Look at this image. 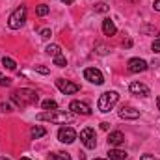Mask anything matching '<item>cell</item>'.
Returning <instances> with one entry per match:
<instances>
[{
    "label": "cell",
    "mask_w": 160,
    "mask_h": 160,
    "mask_svg": "<svg viewBox=\"0 0 160 160\" xmlns=\"http://www.w3.org/2000/svg\"><path fill=\"white\" fill-rule=\"evenodd\" d=\"M36 71L41 73V75H48V73H50V69H48V67H43V65H36Z\"/></svg>",
    "instance_id": "25"
},
{
    "label": "cell",
    "mask_w": 160,
    "mask_h": 160,
    "mask_svg": "<svg viewBox=\"0 0 160 160\" xmlns=\"http://www.w3.org/2000/svg\"><path fill=\"white\" fill-rule=\"evenodd\" d=\"M108 127H110V123H106V121L101 123V128H102V130H108Z\"/></svg>",
    "instance_id": "32"
},
{
    "label": "cell",
    "mask_w": 160,
    "mask_h": 160,
    "mask_svg": "<svg viewBox=\"0 0 160 160\" xmlns=\"http://www.w3.org/2000/svg\"><path fill=\"white\" fill-rule=\"evenodd\" d=\"M127 153L125 151H121V149H110L108 151V158L110 160H127Z\"/></svg>",
    "instance_id": "15"
},
{
    "label": "cell",
    "mask_w": 160,
    "mask_h": 160,
    "mask_svg": "<svg viewBox=\"0 0 160 160\" xmlns=\"http://www.w3.org/2000/svg\"><path fill=\"white\" fill-rule=\"evenodd\" d=\"M128 89H130V93L140 95V97H149V95H151V89H149L145 84H142V82H132V84L128 86Z\"/></svg>",
    "instance_id": "11"
},
{
    "label": "cell",
    "mask_w": 160,
    "mask_h": 160,
    "mask_svg": "<svg viewBox=\"0 0 160 160\" xmlns=\"http://www.w3.org/2000/svg\"><path fill=\"white\" fill-rule=\"evenodd\" d=\"M118 101H119V93H118V91H104V93L99 97L97 106H99V110H101L102 114H106V112H110V110L118 104Z\"/></svg>",
    "instance_id": "3"
},
{
    "label": "cell",
    "mask_w": 160,
    "mask_h": 160,
    "mask_svg": "<svg viewBox=\"0 0 160 160\" xmlns=\"http://www.w3.org/2000/svg\"><path fill=\"white\" fill-rule=\"evenodd\" d=\"M153 8H155V9H157V11H160V0H157V2H155V4H153Z\"/></svg>",
    "instance_id": "34"
},
{
    "label": "cell",
    "mask_w": 160,
    "mask_h": 160,
    "mask_svg": "<svg viewBox=\"0 0 160 160\" xmlns=\"http://www.w3.org/2000/svg\"><path fill=\"white\" fill-rule=\"evenodd\" d=\"M47 134V130L43 128V127H32L30 128V136L34 138V140H38V138H43Z\"/></svg>",
    "instance_id": "17"
},
{
    "label": "cell",
    "mask_w": 160,
    "mask_h": 160,
    "mask_svg": "<svg viewBox=\"0 0 160 160\" xmlns=\"http://www.w3.org/2000/svg\"><path fill=\"white\" fill-rule=\"evenodd\" d=\"M56 88H58L63 95H73V93L80 91V86H78V84L69 82V80H65V78H58V80H56Z\"/></svg>",
    "instance_id": "6"
},
{
    "label": "cell",
    "mask_w": 160,
    "mask_h": 160,
    "mask_svg": "<svg viewBox=\"0 0 160 160\" xmlns=\"http://www.w3.org/2000/svg\"><path fill=\"white\" fill-rule=\"evenodd\" d=\"M151 48H153V52H160V39L153 41V47H151Z\"/></svg>",
    "instance_id": "28"
},
{
    "label": "cell",
    "mask_w": 160,
    "mask_h": 160,
    "mask_svg": "<svg viewBox=\"0 0 160 160\" xmlns=\"http://www.w3.org/2000/svg\"><path fill=\"white\" fill-rule=\"evenodd\" d=\"M80 140H82V143H84L86 149H95V147H97V136H95V130L89 128V127H86V128L80 130Z\"/></svg>",
    "instance_id": "5"
},
{
    "label": "cell",
    "mask_w": 160,
    "mask_h": 160,
    "mask_svg": "<svg viewBox=\"0 0 160 160\" xmlns=\"http://www.w3.org/2000/svg\"><path fill=\"white\" fill-rule=\"evenodd\" d=\"M69 110L73 114H78V116H89L91 114V108L86 104V102H80V101H73L69 104Z\"/></svg>",
    "instance_id": "10"
},
{
    "label": "cell",
    "mask_w": 160,
    "mask_h": 160,
    "mask_svg": "<svg viewBox=\"0 0 160 160\" xmlns=\"http://www.w3.org/2000/svg\"><path fill=\"white\" fill-rule=\"evenodd\" d=\"M48 160H71L69 153H63V151H56V153H50Z\"/></svg>",
    "instance_id": "16"
},
{
    "label": "cell",
    "mask_w": 160,
    "mask_h": 160,
    "mask_svg": "<svg viewBox=\"0 0 160 160\" xmlns=\"http://www.w3.org/2000/svg\"><path fill=\"white\" fill-rule=\"evenodd\" d=\"M0 160H9V158H6V157H0Z\"/></svg>",
    "instance_id": "38"
},
{
    "label": "cell",
    "mask_w": 160,
    "mask_h": 160,
    "mask_svg": "<svg viewBox=\"0 0 160 160\" xmlns=\"http://www.w3.org/2000/svg\"><path fill=\"white\" fill-rule=\"evenodd\" d=\"M45 50H47V54H50L52 58H56L58 54H62V48H60L58 45H47V48H45Z\"/></svg>",
    "instance_id": "18"
},
{
    "label": "cell",
    "mask_w": 160,
    "mask_h": 160,
    "mask_svg": "<svg viewBox=\"0 0 160 160\" xmlns=\"http://www.w3.org/2000/svg\"><path fill=\"white\" fill-rule=\"evenodd\" d=\"M119 118L121 119H138L140 118V112L130 108V106H123L119 110Z\"/></svg>",
    "instance_id": "13"
},
{
    "label": "cell",
    "mask_w": 160,
    "mask_h": 160,
    "mask_svg": "<svg viewBox=\"0 0 160 160\" xmlns=\"http://www.w3.org/2000/svg\"><path fill=\"white\" fill-rule=\"evenodd\" d=\"M97 48H99V50H97V52H99V54H106V52H108V50H106V47H104V45H97Z\"/></svg>",
    "instance_id": "30"
},
{
    "label": "cell",
    "mask_w": 160,
    "mask_h": 160,
    "mask_svg": "<svg viewBox=\"0 0 160 160\" xmlns=\"http://www.w3.org/2000/svg\"><path fill=\"white\" fill-rule=\"evenodd\" d=\"M41 106H43V110H56L58 108V102L52 101V99H47V101L41 102Z\"/></svg>",
    "instance_id": "20"
},
{
    "label": "cell",
    "mask_w": 160,
    "mask_h": 160,
    "mask_svg": "<svg viewBox=\"0 0 160 160\" xmlns=\"http://www.w3.org/2000/svg\"><path fill=\"white\" fill-rule=\"evenodd\" d=\"M48 11H50V8H48L47 4H39V6L36 8V13H38L39 17H45V15H47Z\"/></svg>",
    "instance_id": "21"
},
{
    "label": "cell",
    "mask_w": 160,
    "mask_h": 160,
    "mask_svg": "<svg viewBox=\"0 0 160 160\" xmlns=\"http://www.w3.org/2000/svg\"><path fill=\"white\" fill-rule=\"evenodd\" d=\"M108 143L112 145V147H119L125 143V134L121 132V130H114V132H110L108 134Z\"/></svg>",
    "instance_id": "12"
},
{
    "label": "cell",
    "mask_w": 160,
    "mask_h": 160,
    "mask_svg": "<svg viewBox=\"0 0 160 160\" xmlns=\"http://www.w3.org/2000/svg\"><path fill=\"white\" fill-rule=\"evenodd\" d=\"M54 65H58V67H65V65H67L65 56H63V54H58V56L54 58Z\"/></svg>",
    "instance_id": "22"
},
{
    "label": "cell",
    "mask_w": 160,
    "mask_h": 160,
    "mask_svg": "<svg viewBox=\"0 0 160 160\" xmlns=\"http://www.w3.org/2000/svg\"><path fill=\"white\" fill-rule=\"evenodd\" d=\"M38 119L62 125V123L73 121V114H69V112H60V110H47V112H43V114H38Z\"/></svg>",
    "instance_id": "2"
},
{
    "label": "cell",
    "mask_w": 160,
    "mask_h": 160,
    "mask_svg": "<svg viewBox=\"0 0 160 160\" xmlns=\"http://www.w3.org/2000/svg\"><path fill=\"white\" fill-rule=\"evenodd\" d=\"M58 140H60L62 143H73V142L77 140V132H75L71 127H63V128L58 130Z\"/></svg>",
    "instance_id": "8"
},
{
    "label": "cell",
    "mask_w": 160,
    "mask_h": 160,
    "mask_svg": "<svg viewBox=\"0 0 160 160\" xmlns=\"http://www.w3.org/2000/svg\"><path fill=\"white\" fill-rule=\"evenodd\" d=\"M102 32H104V36H116L118 28H116L114 21H110V19H104V21H102Z\"/></svg>",
    "instance_id": "14"
},
{
    "label": "cell",
    "mask_w": 160,
    "mask_h": 160,
    "mask_svg": "<svg viewBox=\"0 0 160 160\" xmlns=\"http://www.w3.org/2000/svg\"><path fill=\"white\" fill-rule=\"evenodd\" d=\"M142 32H143V34H149V36H158V30H157L155 26H143Z\"/></svg>",
    "instance_id": "24"
},
{
    "label": "cell",
    "mask_w": 160,
    "mask_h": 160,
    "mask_svg": "<svg viewBox=\"0 0 160 160\" xmlns=\"http://www.w3.org/2000/svg\"><path fill=\"white\" fill-rule=\"evenodd\" d=\"M106 11H108V6H106L104 2L95 4V13H106Z\"/></svg>",
    "instance_id": "23"
},
{
    "label": "cell",
    "mask_w": 160,
    "mask_h": 160,
    "mask_svg": "<svg viewBox=\"0 0 160 160\" xmlns=\"http://www.w3.org/2000/svg\"><path fill=\"white\" fill-rule=\"evenodd\" d=\"M157 104H158V110H160V97L157 99Z\"/></svg>",
    "instance_id": "37"
},
{
    "label": "cell",
    "mask_w": 160,
    "mask_h": 160,
    "mask_svg": "<svg viewBox=\"0 0 160 160\" xmlns=\"http://www.w3.org/2000/svg\"><path fill=\"white\" fill-rule=\"evenodd\" d=\"M140 160H158V158H155L153 155H143V157H142Z\"/></svg>",
    "instance_id": "31"
},
{
    "label": "cell",
    "mask_w": 160,
    "mask_h": 160,
    "mask_svg": "<svg viewBox=\"0 0 160 160\" xmlns=\"http://www.w3.org/2000/svg\"><path fill=\"white\" fill-rule=\"evenodd\" d=\"M123 47H125V48H128V47H132V41H130V39L123 41Z\"/></svg>",
    "instance_id": "33"
},
{
    "label": "cell",
    "mask_w": 160,
    "mask_h": 160,
    "mask_svg": "<svg viewBox=\"0 0 160 160\" xmlns=\"http://www.w3.org/2000/svg\"><path fill=\"white\" fill-rule=\"evenodd\" d=\"M24 22H26V8L21 6V8H17V9L9 15V19H8V26H9L11 30H19Z\"/></svg>",
    "instance_id": "4"
},
{
    "label": "cell",
    "mask_w": 160,
    "mask_h": 160,
    "mask_svg": "<svg viewBox=\"0 0 160 160\" xmlns=\"http://www.w3.org/2000/svg\"><path fill=\"white\" fill-rule=\"evenodd\" d=\"M0 86H11V78H8V77H0Z\"/></svg>",
    "instance_id": "27"
},
{
    "label": "cell",
    "mask_w": 160,
    "mask_h": 160,
    "mask_svg": "<svg viewBox=\"0 0 160 160\" xmlns=\"http://www.w3.org/2000/svg\"><path fill=\"white\" fill-rule=\"evenodd\" d=\"M95 160H102V158H95Z\"/></svg>",
    "instance_id": "39"
},
{
    "label": "cell",
    "mask_w": 160,
    "mask_h": 160,
    "mask_svg": "<svg viewBox=\"0 0 160 160\" xmlns=\"http://www.w3.org/2000/svg\"><path fill=\"white\" fill-rule=\"evenodd\" d=\"M11 101L15 102L17 108H26V106H30V104H38L39 95H38L34 89L21 88V89H15V91L11 93Z\"/></svg>",
    "instance_id": "1"
},
{
    "label": "cell",
    "mask_w": 160,
    "mask_h": 160,
    "mask_svg": "<svg viewBox=\"0 0 160 160\" xmlns=\"http://www.w3.org/2000/svg\"><path fill=\"white\" fill-rule=\"evenodd\" d=\"M62 2H63V4H73L75 0H62Z\"/></svg>",
    "instance_id": "35"
},
{
    "label": "cell",
    "mask_w": 160,
    "mask_h": 160,
    "mask_svg": "<svg viewBox=\"0 0 160 160\" xmlns=\"http://www.w3.org/2000/svg\"><path fill=\"white\" fill-rule=\"evenodd\" d=\"M50 36H52V32H50V28H43V30H41V38H43V39H48Z\"/></svg>",
    "instance_id": "26"
},
{
    "label": "cell",
    "mask_w": 160,
    "mask_h": 160,
    "mask_svg": "<svg viewBox=\"0 0 160 160\" xmlns=\"http://www.w3.org/2000/svg\"><path fill=\"white\" fill-rule=\"evenodd\" d=\"M19 160H30V158H28V157H21Z\"/></svg>",
    "instance_id": "36"
},
{
    "label": "cell",
    "mask_w": 160,
    "mask_h": 160,
    "mask_svg": "<svg viewBox=\"0 0 160 160\" xmlns=\"http://www.w3.org/2000/svg\"><path fill=\"white\" fill-rule=\"evenodd\" d=\"M147 62L145 60H142V58H132V60H128V71L130 73H143V71H147Z\"/></svg>",
    "instance_id": "9"
},
{
    "label": "cell",
    "mask_w": 160,
    "mask_h": 160,
    "mask_svg": "<svg viewBox=\"0 0 160 160\" xmlns=\"http://www.w3.org/2000/svg\"><path fill=\"white\" fill-rule=\"evenodd\" d=\"M2 65L6 67V69H9V71H15L17 69V63H15V60H11V58H2Z\"/></svg>",
    "instance_id": "19"
},
{
    "label": "cell",
    "mask_w": 160,
    "mask_h": 160,
    "mask_svg": "<svg viewBox=\"0 0 160 160\" xmlns=\"http://www.w3.org/2000/svg\"><path fill=\"white\" fill-rule=\"evenodd\" d=\"M0 108H2V112H9V110H11L9 102H0Z\"/></svg>",
    "instance_id": "29"
},
{
    "label": "cell",
    "mask_w": 160,
    "mask_h": 160,
    "mask_svg": "<svg viewBox=\"0 0 160 160\" xmlns=\"http://www.w3.org/2000/svg\"><path fill=\"white\" fill-rule=\"evenodd\" d=\"M84 78L89 80V82H91V84H95V86L104 84V75H102L99 69H95V67H88V69L84 71Z\"/></svg>",
    "instance_id": "7"
}]
</instances>
